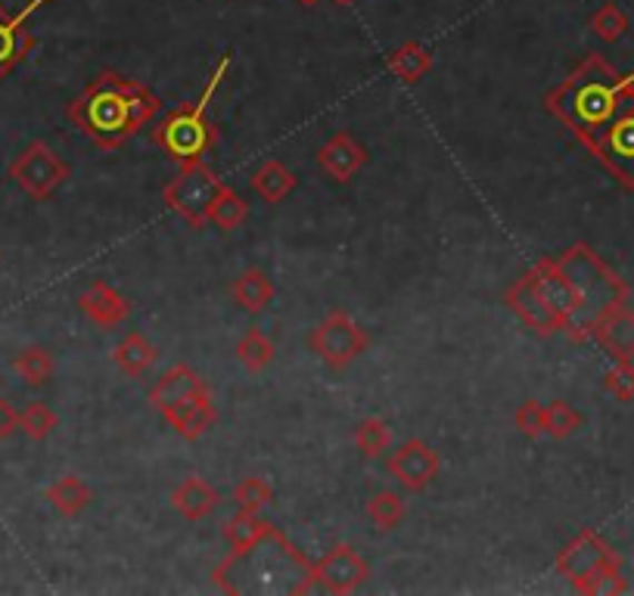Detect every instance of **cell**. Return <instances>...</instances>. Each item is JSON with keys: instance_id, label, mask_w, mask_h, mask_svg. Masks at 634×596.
Segmentation results:
<instances>
[{"instance_id": "cell-29", "label": "cell", "mask_w": 634, "mask_h": 596, "mask_svg": "<svg viewBox=\"0 0 634 596\" xmlns=\"http://www.w3.org/2000/svg\"><path fill=\"white\" fill-rule=\"evenodd\" d=\"M405 513H408V507H405L402 494L395 491H377L367 500V519L374 522L379 532L398 528L405 522Z\"/></svg>"}, {"instance_id": "cell-37", "label": "cell", "mask_w": 634, "mask_h": 596, "mask_svg": "<svg viewBox=\"0 0 634 596\" xmlns=\"http://www.w3.org/2000/svg\"><path fill=\"white\" fill-rule=\"evenodd\" d=\"M604 388L620 398V401H634V364L632 360H620L616 367H610L604 376Z\"/></svg>"}, {"instance_id": "cell-3", "label": "cell", "mask_w": 634, "mask_h": 596, "mask_svg": "<svg viewBox=\"0 0 634 596\" xmlns=\"http://www.w3.org/2000/svg\"><path fill=\"white\" fill-rule=\"evenodd\" d=\"M557 268L566 274V280L575 289V314L563 329L573 339H588L594 336V329L601 327L606 314L625 305L628 286L622 284L588 246H573L569 252L559 255Z\"/></svg>"}, {"instance_id": "cell-38", "label": "cell", "mask_w": 634, "mask_h": 596, "mask_svg": "<svg viewBox=\"0 0 634 596\" xmlns=\"http://www.w3.org/2000/svg\"><path fill=\"white\" fill-rule=\"evenodd\" d=\"M516 426L519 433L528 435V438H538L544 435V407L538 401H526L519 410H516Z\"/></svg>"}, {"instance_id": "cell-20", "label": "cell", "mask_w": 634, "mask_h": 596, "mask_svg": "<svg viewBox=\"0 0 634 596\" xmlns=\"http://www.w3.org/2000/svg\"><path fill=\"white\" fill-rule=\"evenodd\" d=\"M594 336L616 360H634V314L625 305L606 314Z\"/></svg>"}, {"instance_id": "cell-28", "label": "cell", "mask_w": 634, "mask_h": 596, "mask_svg": "<svg viewBox=\"0 0 634 596\" xmlns=\"http://www.w3.org/2000/svg\"><path fill=\"white\" fill-rule=\"evenodd\" d=\"M355 445L361 450L364 460H379L389 445H393V429H389V423L379 417H367L358 423V429H355Z\"/></svg>"}, {"instance_id": "cell-7", "label": "cell", "mask_w": 634, "mask_h": 596, "mask_svg": "<svg viewBox=\"0 0 634 596\" xmlns=\"http://www.w3.org/2000/svg\"><path fill=\"white\" fill-rule=\"evenodd\" d=\"M311 351L333 370H343L351 360H358L370 345V336L364 332L346 311H330L311 332Z\"/></svg>"}, {"instance_id": "cell-23", "label": "cell", "mask_w": 634, "mask_h": 596, "mask_svg": "<svg viewBox=\"0 0 634 596\" xmlns=\"http://www.w3.org/2000/svg\"><path fill=\"white\" fill-rule=\"evenodd\" d=\"M47 500H50V507L57 509L60 516L76 519V516H81L85 509L91 507L93 491L88 488V481H81L78 476H62L47 488Z\"/></svg>"}, {"instance_id": "cell-13", "label": "cell", "mask_w": 634, "mask_h": 596, "mask_svg": "<svg viewBox=\"0 0 634 596\" xmlns=\"http://www.w3.org/2000/svg\"><path fill=\"white\" fill-rule=\"evenodd\" d=\"M528 274L535 280V289H538L542 301L559 320V327H566L569 317L575 314V289L566 280V274L557 268V261H542L538 268H532Z\"/></svg>"}, {"instance_id": "cell-5", "label": "cell", "mask_w": 634, "mask_h": 596, "mask_svg": "<svg viewBox=\"0 0 634 596\" xmlns=\"http://www.w3.org/2000/svg\"><path fill=\"white\" fill-rule=\"evenodd\" d=\"M221 180L211 175L202 162L184 165L178 171V178L166 187V206L171 211H178L184 221H190L194 227H202L209 221V209L215 202V196L221 193Z\"/></svg>"}, {"instance_id": "cell-16", "label": "cell", "mask_w": 634, "mask_h": 596, "mask_svg": "<svg viewBox=\"0 0 634 596\" xmlns=\"http://www.w3.org/2000/svg\"><path fill=\"white\" fill-rule=\"evenodd\" d=\"M166 419L181 438H190V441L202 438V435L215 426V419H218V410H215V404H211L209 388L202 386L199 391H194L190 398H184L178 407L168 410Z\"/></svg>"}, {"instance_id": "cell-21", "label": "cell", "mask_w": 634, "mask_h": 596, "mask_svg": "<svg viewBox=\"0 0 634 596\" xmlns=\"http://www.w3.org/2000/svg\"><path fill=\"white\" fill-rule=\"evenodd\" d=\"M274 298V284L271 277L261 268H246L234 280V301L237 308L246 314H261Z\"/></svg>"}, {"instance_id": "cell-40", "label": "cell", "mask_w": 634, "mask_h": 596, "mask_svg": "<svg viewBox=\"0 0 634 596\" xmlns=\"http://www.w3.org/2000/svg\"><path fill=\"white\" fill-rule=\"evenodd\" d=\"M303 7H315V3H320V0H299Z\"/></svg>"}, {"instance_id": "cell-33", "label": "cell", "mask_w": 634, "mask_h": 596, "mask_svg": "<svg viewBox=\"0 0 634 596\" xmlns=\"http://www.w3.org/2000/svg\"><path fill=\"white\" fill-rule=\"evenodd\" d=\"M60 426L57 414L47 407L44 401H31L22 414H19V429L29 435L31 441H44L47 435L53 433Z\"/></svg>"}, {"instance_id": "cell-17", "label": "cell", "mask_w": 634, "mask_h": 596, "mask_svg": "<svg viewBox=\"0 0 634 596\" xmlns=\"http://www.w3.org/2000/svg\"><path fill=\"white\" fill-rule=\"evenodd\" d=\"M507 305L514 308L523 320H526L528 327L538 329L544 336H551V332H557L559 320L554 317V311L547 308L538 296V289H535V280H532V274L526 277H519L514 286H511V292H507Z\"/></svg>"}, {"instance_id": "cell-4", "label": "cell", "mask_w": 634, "mask_h": 596, "mask_svg": "<svg viewBox=\"0 0 634 596\" xmlns=\"http://www.w3.org/2000/svg\"><path fill=\"white\" fill-rule=\"evenodd\" d=\"M227 69H230V57H225V60L218 62V69L211 72L209 85L202 88L197 103L175 109V112L166 116L162 125L152 131V140H156V143L162 147V152L171 156L175 162L181 165L199 162V159L215 147V131H211L209 125V103L211 97H215V90L221 88Z\"/></svg>"}, {"instance_id": "cell-32", "label": "cell", "mask_w": 634, "mask_h": 596, "mask_svg": "<svg viewBox=\"0 0 634 596\" xmlns=\"http://www.w3.org/2000/svg\"><path fill=\"white\" fill-rule=\"evenodd\" d=\"M575 590H582V594H625L628 590V584L622 578V563L620 559H613V563H606L601 566L597 572H591L588 578H582V582H575Z\"/></svg>"}, {"instance_id": "cell-9", "label": "cell", "mask_w": 634, "mask_h": 596, "mask_svg": "<svg viewBox=\"0 0 634 596\" xmlns=\"http://www.w3.org/2000/svg\"><path fill=\"white\" fill-rule=\"evenodd\" d=\"M311 575H315V590H324V594H351V590H358L367 582L370 566H367V559L355 547L339 544V547H333L317 563Z\"/></svg>"}, {"instance_id": "cell-26", "label": "cell", "mask_w": 634, "mask_h": 596, "mask_svg": "<svg viewBox=\"0 0 634 596\" xmlns=\"http://www.w3.org/2000/svg\"><path fill=\"white\" fill-rule=\"evenodd\" d=\"M252 187H256V193L265 202H284L296 190V175L284 162L271 159V162H265L252 175Z\"/></svg>"}, {"instance_id": "cell-6", "label": "cell", "mask_w": 634, "mask_h": 596, "mask_svg": "<svg viewBox=\"0 0 634 596\" xmlns=\"http://www.w3.org/2000/svg\"><path fill=\"white\" fill-rule=\"evenodd\" d=\"M69 165L62 162L44 140H34L22 149L10 165V178L31 196V199H50L69 180Z\"/></svg>"}, {"instance_id": "cell-30", "label": "cell", "mask_w": 634, "mask_h": 596, "mask_svg": "<svg viewBox=\"0 0 634 596\" xmlns=\"http://www.w3.org/2000/svg\"><path fill=\"white\" fill-rule=\"evenodd\" d=\"M237 360L249 372H261L274 360V342L261 329H249L237 342Z\"/></svg>"}, {"instance_id": "cell-39", "label": "cell", "mask_w": 634, "mask_h": 596, "mask_svg": "<svg viewBox=\"0 0 634 596\" xmlns=\"http://www.w3.org/2000/svg\"><path fill=\"white\" fill-rule=\"evenodd\" d=\"M16 429H19V414L13 410V404L7 398H0V441L13 438Z\"/></svg>"}, {"instance_id": "cell-8", "label": "cell", "mask_w": 634, "mask_h": 596, "mask_svg": "<svg viewBox=\"0 0 634 596\" xmlns=\"http://www.w3.org/2000/svg\"><path fill=\"white\" fill-rule=\"evenodd\" d=\"M591 149L604 159V165L616 178L634 190V88L628 90L625 103L616 112V119L606 125Z\"/></svg>"}, {"instance_id": "cell-24", "label": "cell", "mask_w": 634, "mask_h": 596, "mask_svg": "<svg viewBox=\"0 0 634 596\" xmlns=\"http://www.w3.org/2000/svg\"><path fill=\"white\" fill-rule=\"evenodd\" d=\"M274 528L261 519L258 513H237L234 519L225 525V540L230 553H249L256 544H261L265 537L271 535Z\"/></svg>"}, {"instance_id": "cell-2", "label": "cell", "mask_w": 634, "mask_h": 596, "mask_svg": "<svg viewBox=\"0 0 634 596\" xmlns=\"http://www.w3.org/2000/svg\"><path fill=\"white\" fill-rule=\"evenodd\" d=\"M632 88L634 72L616 74L601 57H588L557 93H551V109L591 147L616 119Z\"/></svg>"}, {"instance_id": "cell-14", "label": "cell", "mask_w": 634, "mask_h": 596, "mask_svg": "<svg viewBox=\"0 0 634 596\" xmlns=\"http://www.w3.org/2000/svg\"><path fill=\"white\" fill-rule=\"evenodd\" d=\"M364 162H367V149H364L355 137L346 135V131L333 135L324 147L317 149V165H320L333 180H339V183L355 178V175L361 171Z\"/></svg>"}, {"instance_id": "cell-12", "label": "cell", "mask_w": 634, "mask_h": 596, "mask_svg": "<svg viewBox=\"0 0 634 596\" xmlns=\"http://www.w3.org/2000/svg\"><path fill=\"white\" fill-rule=\"evenodd\" d=\"M613 559H620V556H616V550L606 544L604 537L594 535V532H582L573 544H566L559 550L557 568L575 584L582 582V578H588L591 572H597L606 563H613Z\"/></svg>"}, {"instance_id": "cell-1", "label": "cell", "mask_w": 634, "mask_h": 596, "mask_svg": "<svg viewBox=\"0 0 634 596\" xmlns=\"http://www.w3.org/2000/svg\"><path fill=\"white\" fill-rule=\"evenodd\" d=\"M159 97L143 85L116 72H100L88 90L69 106V119L76 121L97 147L116 149L140 128H147L159 116Z\"/></svg>"}, {"instance_id": "cell-41", "label": "cell", "mask_w": 634, "mask_h": 596, "mask_svg": "<svg viewBox=\"0 0 634 596\" xmlns=\"http://www.w3.org/2000/svg\"><path fill=\"white\" fill-rule=\"evenodd\" d=\"M333 3H351V0H333Z\"/></svg>"}, {"instance_id": "cell-25", "label": "cell", "mask_w": 634, "mask_h": 596, "mask_svg": "<svg viewBox=\"0 0 634 596\" xmlns=\"http://www.w3.org/2000/svg\"><path fill=\"white\" fill-rule=\"evenodd\" d=\"M386 69L395 78H402L405 85H414V81H420L423 74L433 69V53L426 47L408 41V44L395 47L393 53L386 57Z\"/></svg>"}, {"instance_id": "cell-31", "label": "cell", "mask_w": 634, "mask_h": 596, "mask_svg": "<svg viewBox=\"0 0 634 596\" xmlns=\"http://www.w3.org/2000/svg\"><path fill=\"white\" fill-rule=\"evenodd\" d=\"M246 215H249V209H246V202H242L240 196L234 193L230 187H221V193L215 196V202H211L209 224L230 234V230H237L246 221Z\"/></svg>"}, {"instance_id": "cell-22", "label": "cell", "mask_w": 634, "mask_h": 596, "mask_svg": "<svg viewBox=\"0 0 634 596\" xmlns=\"http://www.w3.org/2000/svg\"><path fill=\"white\" fill-rule=\"evenodd\" d=\"M112 360L119 364V370H125L131 379H140L143 372L152 370V364L159 360L156 345L140 336V332H128L116 348H112Z\"/></svg>"}, {"instance_id": "cell-34", "label": "cell", "mask_w": 634, "mask_h": 596, "mask_svg": "<svg viewBox=\"0 0 634 596\" xmlns=\"http://www.w3.org/2000/svg\"><path fill=\"white\" fill-rule=\"evenodd\" d=\"M582 423V414L566 401H551L544 407V435L551 438H569Z\"/></svg>"}, {"instance_id": "cell-36", "label": "cell", "mask_w": 634, "mask_h": 596, "mask_svg": "<svg viewBox=\"0 0 634 596\" xmlns=\"http://www.w3.org/2000/svg\"><path fill=\"white\" fill-rule=\"evenodd\" d=\"M591 29H594V34L601 41L613 44V41H620L622 34L628 31V16H625L620 3H604L597 13L591 16Z\"/></svg>"}, {"instance_id": "cell-15", "label": "cell", "mask_w": 634, "mask_h": 596, "mask_svg": "<svg viewBox=\"0 0 634 596\" xmlns=\"http://www.w3.org/2000/svg\"><path fill=\"white\" fill-rule=\"evenodd\" d=\"M78 308L85 311L88 320H93L97 327H103V329H116L119 324H125V320L131 317V305H128V298L121 296L116 286L106 284V280H97L88 292H81V298H78Z\"/></svg>"}, {"instance_id": "cell-35", "label": "cell", "mask_w": 634, "mask_h": 596, "mask_svg": "<svg viewBox=\"0 0 634 596\" xmlns=\"http://www.w3.org/2000/svg\"><path fill=\"white\" fill-rule=\"evenodd\" d=\"M234 500H237V507H240L242 513H261V509L274 504V488L265 478L249 476L242 478L240 485L234 488Z\"/></svg>"}, {"instance_id": "cell-27", "label": "cell", "mask_w": 634, "mask_h": 596, "mask_svg": "<svg viewBox=\"0 0 634 596\" xmlns=\"http://www.w3.org/2000/svg\"><path fill=\"white\" fill-rule=\"evenodd\" d=\"M13 372L29 388H44L53 379V355L41 345L22 348L13 358Z\"/></svg>"}, {"instance_id": "cell-18", "label": "cell", "mask_w": 634, "mask_h": 596, "mask_svg": "<svg viewBox=\"0 0 634 596\" xmlns=\"http://www.w3.org/2000/svg\"><path fill=\"white\" fill-rule=\"evenodd\" d=\"M206 386L202 379H199L197 370H190L187 364H178V367H171L166 370L159 379H156V386L150 388V401L152 407L166 417L171 407H178L184 398H190L194 391Z\"/></svg>"}, {"instance_id": "cell-11", "label": "cell", "mask_w": 634, "mask_h": 596, "mask_svg": "<svg viewBox=\"0 0 634 596\" xmlns=\"http://www.w3.org/2000/svg\"><path fill=\"white\" fill-rule=\"evenodd\" d=\"M389 473H393L408 491H423V488H429L438 476V454L433 447L420 441V438H410L405 445L395 450L393 457H389Z\"/></svg>"}, {"instance_id": "cell-19", "label": "cell", "mask_w": 634, "mask_h": 596, "mask_svg": "<svg viewBox=\"0 0 634 596\" xmlns=\"http://www.w3.org/2000/svg\"><path fill=\"white\" fill-rule=\"evenodd\" d=\"M171 504L181 513L184 519H206L211 509L221 504V494L218 488H211L209 481L202 476H187L171 494Z\"/></svg>"}, {"instance_id": "cell-10", "label": "cell", "mask_w": 634, "mask_h": 596, "mask_svg": "<svg viewBox=\"0 0 634 596\" xmlns=\"http://www.w3.org/2000/svg\"><path fill=\"white\" fill-rule=\"evenodd\" d=\"M41 3H47V0H29L19 13H7L0 7V81L34 50V34L29 31V19L38 13Z\"/></svg>"}]
</instances>
